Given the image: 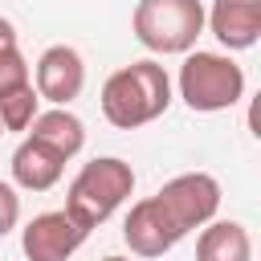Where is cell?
Returning a JSON list of instances; mask_svg holds the SVG:
<instances>
[{
    "instance_id": "1",
    "label": "cell",
    "mask_w": 261,
    "mask_h": 261,
    "mask_svg": "<svg viewBox=\"0 0 261 261\" xmlns=\"http://www.w3.org/2000/svg\"><path fill=\"white\" fill-rule=\"evenodd\" d=\"M167 106H171V77L151 57L130 61L102 82V118L118 130H139L163 118Z\"/></svg>"
},
{
    "instance_id": "2",
    "label": "cell",
    "mask_w": 261,
    "mask_h": 261,
    "mask_svg": "<svg viewBox=\"0 0 261 261\" xmlns=\"http://www.w3.org/2000/svg\"><path fill=\"white\" fill-rule=\"evenodd\" d=\"M179 98L196 114H216L228 110L245 98V69L228 53H208V49H188L179 65Z\"/></svg>"
},
{
    "instance_id": "3",
    "label": "cell",
    "mask_w": 261,
    "mask_h": 261,
    "mask_svg": "<svg viewBox=\"0 0 261 261\" xmlns=\"http://www.w3.org/2000/svg\"><path fill=\"white\" fill-rule=\"evenodd\" d=\"M135 192V167L118 155H102V159H90L69 192H65V208L86 224V228H98L102 220H110Z\"/></svg>"
},
{
    "instance_id": "4",
    "label": "cell",
    "mask_w": 261,
    "mask_h": 261,
    "mask_svg": "<svg viewBox=\"0 0 261 261\" xmlns=\"http://www.w3.org/2000/svg\"><path fill=\"white\" fill-rule=\"evenodd\" d=\"M130 33L143 49L171 57L196 49L204 33V4L200 0H139L130 12Z\"/></svg>"
},
{
    "instance_id": "5",
    "label": "cell",
    "mask_w": 261,
    "mask_h": 261,
    "mask_svg": "<svg viewBox=\"0 0 261 261\" xmlns=\"http://www.w3.org/2000/svg\"><path fill=\"white\" fill-rule=\"evenodd\" d=\"M155 200L163 204V212L171 216V224L188 237L192 228H204L208 220H216V208H220V184L216 175L208 171H184L175 179H167Z\"/></svg>"
},
{
    "instance_id": "6",
    "label": "cell",
    "mask_w": 261,
    "mask_h": 261,
    "mask_svg": "<svg viewBox=\"0 0 261 261\" xmlns=\"http://www.w3.org/2000/svg\"><path fill=\"white\" fill-rule=\"evenodd\" d=\"M90 228L69 212V208H53L33 216L20 228V249L29 261H69L82 245H86Z\"/></svg>"
},
{
    "instance_id": "7",
    "label": "cell",
    "mask_w": 261,
    "mask_h": 261,
    "mask_svg": "<svg viewBox=\"0 0 261 261\" xmlns=\"http://www.w3.org/2000/svg\"><path fill=\"white\" fill-rule=\"evenodd\" d=\"M122 241L135 257H163L184 241V232L171 224V216L163 212V204L155 196H143L130 204V212L122 220Z\"/></svg>"
},
{
    "instance_id": "8",
    "label": "cell",
    "mask_w": 261,
    "mask_h": 261,
    "mask_svg": "<svg viewBox=\"0 0 261 261\" xmlns=\"http://www.w3.org/2000/svg\"><path fill=\"white\" fill-rule=\"evenodd\" d=\"M86 86V61L73 45H49L41 57H37V69H33V90L41 94V102H53V106H69Z\"/></svg>"
},
{
    "instance_id": "9",
    "label": "cell",
    "mask_w": 261,
    "mask_h": 261,
    "mask_svg": "<svg viewBox=\"0 0 261 261\" xmlns=\"http://www.w3.org/2000/svg\"><path fill=\"white\" fill-rule=\"evenodd\" d=\"M204 24L228 53L253 49L261 37V0H212Z\"/></svg>"
},
{
    "instance_id": "10",
    "label": "cell",
    "mask_w": 261,
    "mask_h": 261,
    "mask_svg": "<svg viewBox=\"0 0 261 261\" xmlns=\"http://www.w3.org/2000/svg\"><path fill=\"white\" fill-rule=\"evenodd\" d=\"M61 171H65V159L33 135H24V143L12 151V184L24 192H49L61 179Z\"/></svg>"
},
{
    "instance_id": "11",
    "label": "cell",
    "mask_w": 261,
    "mask_h": 261,
    "mask_svg": "<svg viewBox=\"0 0 261 261\" xmlns=\"http://www.w3.org/2000/svg\"><path fill=\"white\" fill-rule=\"evenodd\" d=\"M33 139H41L45 147H53L61 159H73L82 147H86V122L69 110V106H49V110H37V118L29 122Z\"/></svg>"
},
{
    "instance_id": "12",
    "label": "cell",
    "mask_w": 261,
    "mask_h": 261,
    "mask_svg": "<svg viewBox=\"0 0 261 261\" xmlns=\"http://www.w3.org/2000/svg\"><path fill=\"white\" fill-rule=\"evenodd\" d=\"M196 261H253V237L241 220H208L196 237Z\"/></svg>"
},
{
    "instance_id": "13",
    "label": "cell",
    "mask_w": 261,
    "mask_h": 261,
    "mask_svg": "<svg viewBox=\"0 0 261 261\" xmlns=\"http://www.w3.org/2000/svg\"><path fill=\"white\" fill-rule=\"evenodd\" d=\"M37 110H41V94L33 90V82L0 94V126L4 130H16V135L29 130V122L37 118Z\"/></svg>"
},
{
    "instance_id": "14",
    "label": "cell",
    "mask_w": 261,
    "mask_h": 261,
    "mask_svg": "<svg viewBox=\"0 0 261 261\" xmlns=\"http://www.w3.org/2000/svg\"><path fill=\"white\" fill-rule=\"evenodd\" d=\"M29 82H33V73H29L24 53H20L16 45L0 49V94H8V90H16V86H29Z\"/></svg>"
},
{
    "instance_id": "15",
    "label": "cell",
    "mask_w": 261,
    "mask_h": 261,
    "mask_svg": "<svg viewBox=\"0 0 261 261\" xmlns=\"http://www.w3.org/2000/svg\"><path fill=\"white\" fill-rule=\"evenodd\" d=\"M20 224V196L8 179H0V241Z\"/></svg>"
},
{
    "instance_id": "16",
    "label": "cell",
    "mask_w": 261,
    "mask_h": 261,
    "mask_svg": "<svg viewBox=\"0 0 261 261\" xmlns=\"http://www.w3.org/2000/svg\"><path fill=\"white\" fill-rule=\"evenodd\" d=\"M8 45H16V24L8 16H0V49H8Z\"/></svg>"
},
{
    "instance_id": "17",
    "label": "cell",
    "mask_w": 261,
    "mask_h": 261,
    "mask_svg": "<svg viewBox=\"0 0 261 261\" xmlns=\"http://www.w3.org/2000/svg\"><path fill=\"white\" fill-rule=\"evenodd\" d=\"M102 261H130V257H102Z\"/></svg>"
},
{
    "instance_id": "18",
    "label": "cell",
    "mask_w": 261,
    "mask_h": 261,
    "mask_svg": "<svg viewBox=\"0 0 261 261\" xmlns=\"http://www.w3.org/2000/svg\"><path fill=\"white\" fill-rule=\"evenodd\" d=\"M0 135H4V126H0Z\"/></svg>"
}]
</instances>
